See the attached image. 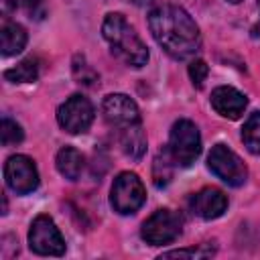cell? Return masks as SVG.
<instances>
[{
	"instance_id": "obj_1",
	"label": "cell",
	"mask_w": 260,
	"mask_h": 260,
	"mask_svg": "<svg viewBox=\"0 0 260 260\" xmlns=\"http://www.w3.org/2000/svg\"><path fill=\"white\" fill-rule=\"evenodd\" d=\"M148 26L154 41L173 59H189L201 47V35L195 20L175 4H162L150 10Z\"/></svg>"
},
{
	"instance_id": "obj_2",
	"label": "cell",
	"mask_w": 260,
	"mask_h": 260,
	"mask_svg": "<svg viewBox=\"0 0 260 260\" xmlns=\"http://www.w3.org/2000/svg\"><path fill=\"white\" fill-rule=\"evenodd\" d=\"M102 35L108 41V45L112 47V53L126 63L128 67H142L148 61V49L142 43V39L136 35L134 26H130V22L118 14V12H110L106 14L104 22H102Z\"/></svg>"
},
{
	"instance_id": "obj_3",
	"label": "cell",
	"mask_w": 260,
	"mask_h": 260,
	"mask_svg": "<svg viewBox=\"0 0 260 260\" xmlns=\"http://www.w3.org/2000/svg\"><path fill=\"white\" fill-rule=\"evenodd\" d=\"M169 154L175 165L189 167L201 154V134L191 120H177L169 134Z\"/></svg>"
},
{
	"instance_id": "obj_4",
	"label": "cell",
	"mask_w": 260,
	"mask_h": 260,
	"mask_svg": "<svg viewBox=\"0 0 260 260\" xmlns=\"http://www.w3.org/2000/svg\"><path fill=\"white\" fill-rule=\"evenodd\" d=\"M144 199H146V191L136 173H120L114 179L110 189V203L118 213L130 215L138 211Z\"/></svg>"
},
{
	"instance_id": "obj_5",
	"label": "cell",
	"mask_w": 260,
	"mask_h": 260,
	"mask_svg": "<svg viewBox=\"0 0 260 260\" xmlns=\"http://www.w3.org/2000/svg\"><path fill=\"white\" fill-rule=\"evenodd\" d=\"M207 167L209 171L219 177L223 183L232 187H240L248 179V169L244 160L225 144H215L207 156Z\"/></svg>"
},
{
	"instance_id": "obj_6",
	"label": "cell",
	"mask_w": 260,
	"mask_h": 260,
	"mask_svg": "<svg viewBox=\"0 0 260 260\" xmlns=\"http://www.w3.org/2000/svg\"><path fill=\"white\" fill-rule=\"evenodd\" d=\"M28 246L39 256H63L65 240L49 215H37L28 230Z\"/></svg>"
},
{
	"instance_id": "obj_7",
	"label": "cell",
	"mask_w": 260,
	"mask_h": 260,
	"mask_svg": "<svg viewBox=\"0 0 260 260\" xmlns=\"http://www.w3.org/2000/svg\"><path fill=\"white\" fill-rule=\"evenodd\" d=\"M57 122L59 126L69 134H81L85 132L93 122V106L87 98L75 93L67 98L59 110H57Z\"/></svg>"
},
{
	"instance_id": "obj_8",
	"label": "cell",
	"mask_w": 260,
	"mask_h": 260,
	"mask_svg": "<svg viewBox=\"0 0 260 260\" xmlns=\"http://www.w3.org/2000/svg\"><path fill=\"white\" fill-rule=\"evenodd\" d=\"M183 219L173 209H158L142 223V238L152 246H162L173 242L181 234Z\"/></svg>"
},
{
	"instance_id": "obj_9",
	"label": "cell",
	"mask_w": 260,
	"mask_h": 260,
	"mask_svg": "<svg viewBox=\"0 0 260 260\" xmlns=\"http://www.w3.org/2000/svg\"><path fill=\"white\" fill-rule=\"evenodd\" d=\"M4 179L14 193L18 195L32 193L39 187V171L35 167V160L24 154L10 156L4 162Z\"/></svg>"
},
{
	"instance_id": "obj_10",
	"label": "cell",
	"mask_w": 260,
	"mask_h": 260,
	"mask_svg": "<svg viewBox=\"0 0 260 260\" xmlns=\"http://www.w3.org/2000/svg\"><path fill=\"white\" fill-rule=\"evenodd\" d=\"M102 110H104L106 122L110 126L118 128V130L126 128L130 124L140 122L138 106L134 104V100H130L124 93H110V95H106L104 104H102Z\"/></svg>"
},
{
	"instance_id": "obj_11",
	"label": "cell",
	"mask_w": 260,
	"mask_h": 260,
	"mask_svg": "<svg viewBox=\"0 0 260 260\" xmlns=\"http://www.w3.org/2000/svg\"><path fill=\"white\" fill-rule=\"evenodd\" d=\"M189 207L201 219H215L228 209V197L223 195V191L215 187H205L191 195Z\"/></svg>"
},
{
	"instance_id": "obj_12",
	"label": "cell",
	"mask_w": 260,
	"mask_h": 260,
	"mask_svg": "<svg viewBox=\"0 0 260 260\" xmlns=\"http://www.w3.org/2000/svg\"><path fill=\"white\" fill-rule=\"evenodd\" d=\"M248 106V100L242 91H238L236 87H230V85H219L211 91V108L223 116V118H230V120H238L244 110Z\"/></svg>"
},
{
	"instance_id": "obj_13",
	"label": "cell",
	"mask_w": 260,
	"mask_h": 260,
	"mask_svg": "<svg viewBox=\"0 0 260 260\" xmlns=\"http://www.w3.org/2000/svg\"><path fill=\"white\" fill-rule=\"evenodd\" d=\"M120 148L126 156L134 158V160L142 158V154L146 150V136H144L140 122L120 128Z\"/></svg>"
},
{
	"instance_id": "obj_14",
	"label": "cell",
	"mask_w": 260,
	"mask_h": 260,
	"mask_svg": "<svg viewBox=\"0 0 260 260\" xmlns=\"http://www.w3.org/2000/svg\"><path fill=\"white\" fill-rule=\"evenodd\" d=\"M26 45V30L16 22H4L0 28V53L4 57L16 55Z\"/></svg>"
},
{
	"instance_id": "obj_15",
	"label": "cell",
	"mask_w": 260,
	"mask_h": 260,
	"mask_svg": "<svg viewBox=\"0 0 260 260\" xmlns=\"http://www.w3.org/2000/svg\"><path fill=\"white\" fill-rule=\"evenodd\" d=\"M55 165H57V171L65 179L75 181V179H79V175L83 171V154L77 148H73V146H63L57 152Z\"/></svg>"
},
{
	"instance_id": "obj_16",
	"label": "cell",
	"mask_w": 260,
	"mask_h": 260,
	"mask_svg": "<svg viewBox=\"0 0 260 260\" xmlns=\"http://www.w3.org/2000/svg\"><path fill=\"white\" fill-rule=\"evenodd\" d=\"M39 77V61L35 57L22 59L18 65L4 71V79L10 83H28Z\"/></svg>"
},
{
	"instance_id": "obj_17",
	"label": "cell",
	"mask_w": 260,
	"mask_h": 260,
	"mask_svg": "<svg viewBox=\"0 0 260 260\" xmlns=\"http://www.w3.org/2000/svg\"><path fill=\"white\" fill-rule=\"evenodd\" d=\"M242 142L252 154H260V112H252L242 128Z\"/></svg>"
},
{
	"instance_id": "obj_18",
	"label": "cell",
	"mask_w": 260,
	"mask_h": 260,
	"mask_svg": "<svg viewBox=\"0 0 260 260\" xmlns=\"http://www.w3.org/2000/svg\"><path fill=\"white\" fill-rule=\"evenodd\" d=\"M0 138H2V144L4 146H14V144H20L22 142L24 132H22V128L14 120L4 118L0 122Z\"/></svg>"
},
{
	"instance_id": "obj_19",
	"label": "cell",
	"mask_w": 260,
	"mask_h": 260,
	"mask_svg": "<svg viewBox=\"0 0 260 260\" xmlns=\"http://www.w3.org/2000/svg\"><path fill=\"white\" fill-rule=\"evenodd\" d=\"M73 77L77 79V83H83V85H93L98 81V73L89 67L83 55H77L73 59Z\"/></svg>"
},
{
	"instance_id": "obj_20",
	"label": "cell",
	"mask_w": 260,
	"mask_h": 260,
	"mask_svg": "<svg viewBox=\"0 0 260 260\" xmlns=\"http://www.w3.org/2000/svg\"><path fill=\"white\" fill-rule=\"evenodd\" d=\"M213 254V248L197 246V248H185V250H171L165 252L160 258H207Z\"/></svg>"
},
{
	"instance_id": "obj_21",
	"label": "cell",
	"mask_w": 260,
	"mask_h": 260,
	"mask_svg": "<svg viewBox=\"0 0 260 260\" xmlns=\"http://www.w3.org/2000/svg\"><path fill=\"white\" fill-rule=\"evenodd\" d=\"M169 158H171V154H165L162 156V160L160 158H156L154 160V183H156V187H165L169 181H171V165H169ZM173 160V158H171Z\"/></svg>"
},
{
	"instance_id": "obj_22",
	"label": "cell",
	"mask_w": 260,
	"mask_h": 260,
	"mask_svg": "<svg viewBox=\"0 0 260 260\" xmlns=\"http://www.w3.org/2000/svg\"><path fill=\"white\" fill-rule=\"evenodd\" d=\"M207 73H209V67H207V63L203 59H193L189 63V77H191V81H193L195 87H201L203 85Z\"/></svg>"
},
{
	"instance_id": "obj_23",
	"label": "cell",
	"mask_w": 260,
	"mask_h": 260,
	"mask_svg": "<svg viewBox=\"0 0 260 260\" xmlns=\"http://www.w3.org/2000/svg\"><path fill=\"white\" fill-rule=\"evenodd\" d=\"M14 2H16V6H20L30 18H37V20H41V18L45 16V12H47L45 0H14Z\"/></svg>"
},
{
	"instance_id": "obj_24",
	"label": "cell",
	"mask_w": 260,
	"mask_h": 260,
	"mask_svg": "<svg viewBox=\"0 0 260 260\" xmlns=\"http://www.w3.org/2000/svg\"><path fill=\"white\" fill-rule=\"evenodd\" d=\"M132 4H138V6H142V4H148L150 0H130Z\"/></svg>"
},
{
	"instance_id": "obj_25",
	"label": "cell",
	"mask_w": 260,
	"mask_h": 260,
	"mask_svg": "<svg viewBox=\"0 0 260 260\" xmlns=\"http://www.w3.org/2000/svg\"><path fill=\"white\" fill-rule=\"evenodd\" d=\"M228 2H232V4H238V2H242V0H228Z\"/></svg>"
},
{
	"instance_id": "obj_26",
	"label": "cell",
	"mask_w": 260,
	"mask_h": 260,
	"mask_svg": "<svg viewBox=\"0 0 260 260\" xmlns=\"http://www.w3.org/2000/svg\"><path fill=\"white\" fill-rule=\"evenodd\" d=\"M258 6H260V0H258Z\"/></svg>"
}]
</instances>
